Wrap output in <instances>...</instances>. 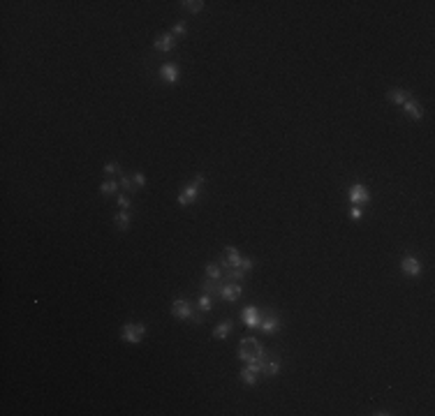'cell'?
<instances>
[{"label":"cell","mask_w":435,"mask_h":416,"mask_svg":"<svg viewBox=\"0 0 435 416\" xmlns=\"http://www.w3.org/2000/svg\"><path fill=\"white\" fill-rule=\"evenodd\" d=\"M220 269H243V270H250L255 269V261L253 259H248V257H243V254L238 252L236 247H225V254H222V259H220Z\"/></svg>","instance_id":"1"},{"label":"cell","mask_w":435,"mask_h":416,"mask_svg":"<svg viewBox=\"0 0 435 416\" xmlns=\"http://www.w3.org/2000/svg\"><path fill=\"white\" fill-rule=\"evenodd\" d=\"M262 354H264V347L257 338H243V340L238 343V359L246 361V363L248 361L259 359Z\"/></svg>","instance_id":"2"},{"label":"cell","mask_w":435,"mask_h":416,"mask_svg":"<svg viewBox=\"0 0 435 416\" xmlns=\"http://www.w3.org/2000/svg\"><path fill=\"white\" fill-rule=\"evenodd\" d=\"M202 185H204V176H197V178L192 180L190 185H185V188L181 190V195H179V204H181V206L195 204V199L199 196V190H202Z\"/></svg>","instance_id":"3"},{"label":"cell","mask_w":435,"mask_h":416,"mask_svg":"<svg viewBox=\"0 0 435 416\" xmlns=\"http://www.w3.org/2000/svg\"><path fill=\"white\" fill-rule=\"evenodd\" d=\"M144 335H146V326L144 324H125L121 328V338H123V343H130V344H137L144 340Z\"/></svg>","instance_id":"4"},{"label":"cell","mask_w":435,"mask_h":416,"mask_svg":"<svg viewBox=\"0 0 435 416\" xmlns=\"http://www.w3.org/2000/svg\"><path fill=\"white\" fill-rule=\"evenodd\" d=\"M347 196H350L352 206H363V204H368L370 201V192L363 183H354L352 188L347 190Z\"/></svg>","instance_id":"5"},{"label":"cell","mask_w":435,"mask_h":416,"mask_svg":"<svg viewBox=\"0 0 435 416\" xmlns=\"http://www.w3.org/2000/svg\"><path fill=\"white\" fill-rule=\"evenodd\" d=\"M172 315L176 319H192L195 317V308H192V303L188 298H176L172 303Z\"/></svg>","instance_id":"6"},{"label":"cell","mask_w":435,"mask_h":416,"mask_svg":"<svg viewBox=\"0 0 435 416\" xmlns=\"http://www.w3.org/2000/svg\"><path fill=\"white\" fill-rule=\"evenodd\" d=\"M243 296V287L238 282H222L220 285V298L227 303H234Z\"/></svg>","instance_id":"7"},{"label":"cell","mask_w":435,"mask_h":416,"mask_svg":"<svg viewBox=\"0 0 435 416\" xmlns=\"http://www.w3.org/2000/svg\"><path fill=\"white\" fill-rule=\"evenodd\" d=\"M401 270L410 277H419L421 273H424V266H421V261H419L417 257L408 254V257H403L401 259Z\"/></svg>","instance_id":"8"},{"label":"cell","mask_w":435,"mask_h":416,"mask_svg":"<svg viewBox=\"0 0 435 416\" xmlns=\"http://www.w3.org/2000/svg\"><path fill=\"white\" fill-rule=\"evenodd\" d=\"M262 315L264 312L259 310V308L250 305V308H246V310L241 312V319H243V324H246L248 328H259V324H262Z\"/></svg>","instance_id":"9"},{"label":"cell","mask_w":435,"mask_h":416,"mask_svg":"<svg viewBox=\"0 0 435 416\" xmlns=\"http://www.w3.org/2000/svg\"><path fill=\"white\" fill-rule=\"evenodd\" d=\"M174 47H176V37H174L172 33H162V35H157L155 42H153V49L160 51V53H167V51H172Z\"/></svg>","instance_id":"10"},{"label":"cell","mask_w":435,"mask_h":416,"mask_svg":"<svg viewBox=\"0 0 435 416\" xmlns=\"http://www.w3.org/2000/svg\"><path fill=\"white\" fill-rule=\"evenodd\" d=\"M278 328H280V317H278V315H269V312H264V315H262V324H259V331L266 333V335H271V333H276Z\"/></svg>","instance_id":"11"},{"label":"cell","mask_w":435,"mask_h":416,"mask_svg":"<svg viewBox=\"0 0 435 416\" xmlns=\"http://www.w3.org/2000/svg\"><path fill=\"white\" fill-rule=\"evenodd\" d=\"M179 76H181V72H179V67L174 65V63H164V65L160 67V79H162V81L176 83Z\"/></svg>","instance_id":"12"},{"label":"cell","mask_w":435,"mask_h":416,"mask_svg":"<svg viewBox=\"0 0 435 416\" xmlns=\"http://www.w3.org/2000/svg\"><path fill=\"white\" fill-rule=\"evenodd\" d=\"M403 109H405V114L410 116L412 121H421L424 118V109H421V104H419L417 99H408L405 104H403Z\"/></svg>","instance_id":"13"},{"label":"cell","mask_w":435,"mask_h":416,"mask_svg":"<svg viewBox=\"0 0 435 416\" xmlns=\"http://www.w3.org/2000/svg\"><path fill=\"white\" fill-rule=\"evenodd\" d=\"M412 95H410V90H403V88H394V90H389L386 93V99L391 102V104H405L408 99H410Z\"/></svg>","instance_id":"14"},{"label":"cell","mask_w":435,"mask_h":416,"mask_svg":"<svg viewBox=\"0 0 435 416\" xmlns=\"http://www.w3.org/2000/svg\"><path fill=\"white\" fill-rule=\"evenodd\" d=\"M238 377H241V382L248 384V386H255V384L259 382V372H257L255 367H250V366L243 367V370L238 372Z\"/></svg>","instance_id":"15"},{"label":"cell","mask_w":435,"mask_h":416,"mask_svg":"<svg viewBox=\"0 0 435 416\" xmlns=\"http://www.w3.org/2000/svg\"><path fill=\"white\" fill-rule=\"evenodd\" d=\"M246 275H248V270H243V269H225L222 280H225V282H243Z\"/></svg>","instance_id":"16"},{"label":"cell","mask_w":435,"mask_h":416,"mask_svg":"<svg viewBox=\"0 0 435 416\" xmlns=\"http://www.w3.org/2000/svg\"><path fill=\"white\" fill-rule=\"evenodd\" d=\"M231 328H234V321H230V319L222 321V324H218V326L213 328V338L215 340H225V338L231 333Z\"/></svg>","instance_id":"17"},{"label":"cell","mask_w":435,"mask_h":416,"mask_svg":"<svg viewBox=\"0 0 435 416\" xmlns=\"http://www.w3.org/2000/svg\"><path fill=\"white\" fill-rule=\"evenodd\" d=\"M114 222H116V227L121 229V231H128L130 229V213L128 211H118L116 213V218H114Z\"/></svg>","instance_id":"18"},{"label":"cell","mask_w":435,"mask_h":416,"mask_svg":"<svg viewBox=\"0 0 435 416\" xmlns=\"http://www.w3.org/2000/svg\"><path fill=\"white\" fill-rule=\"evenodd\" d=\"M280 372V359H273V361H266L262 367V375L264 377H276Z\"/></svg>","instance_id":"19"},{"label":"cell","mask_w":435,"mask_h":416,"mask_svg":"<svg viewBox=\"0 0 435 416\" xmlns=\"http://www.w3.org/2000/svg\"><path fill=\"white\" fill-rule=\"evenodd\" d=\"M222 275H225V270H222L218 264H208V266H206V277H208V280H215V282H220Z\"/></svg>","instance_id":"20"},{"label":"cell","mask_w":435,"mask_h":416,"mask_svg":"<svg viewBox=\"0 0 435 416\" xmlns=\"http://www.w3.org/2000/svg\"><path fill=\"white\" fill-rule=\"evenodd\" d=\"M197 308L202 312H211V308H213V296H211V294H202L197 298Z\"/></svg>","instance_id":"21"},{"label":"cell","mask_w":435,"mask_h":416,"mask_svg":"<svg viewBox=\"0 0 435 416\" xmlns=\"http://www.w3.org/2000/svg\"><path fill=\"white\" fill-rule=\"evenodd\" d=\"M118 185H121V183H116V180H104V183L100 185V192H102L104 196H111V195H116Z\"/></svg>","instance_id":"22"},{"label":"cell","mask_w":435,"mask_h":416,"mask_svg":"<svg viewBox=\"0 0 435 416\" xmlns=\"http://www.w3.org/2000/svg\"><path fill=\"white\" fill-rule=\"evenodd\" d=\"M181 5L188 9V12H192V14H199V12L204 9V2H202V0H185Z\"/></svg>","instance_id":"23"},{"label":"cell","mask_w":435,"mask_h":416,"mask_svg":"<svg viewBox=\"0 0 435 416\" xmlns=\"http://www.w3.org/2000/svg\"><path fill=\"white\" fill-rule=\"evenodd\" d=\"M202 289H204V294H211V296L220 294V287L215 285V280H206V282H202Z\"/></svg>","instance_id":"24"},{"label":"cell","mask_w":435,"mask_h":416,"mask_svg":"<svg viewBox=\"0 0 435 416\" xmlns=\"http://www.w3.org/2000/svg\"><path fill=\"white\" fill-rule=\"evenodd\" d=\"M118 183H121V188H123L125 192H137V188H134V180H132V176H125V173H123Z\"/></svg>","instance_id":"25"},{"label":"cell","mask_w":435,"mask_h":416,"mask_svg":"<svg viewBox=\"0 0 435 416\" xmlns=\"http://www.w3.org/2000/svg\"><path fill=\"white\" fill-rule=\"evenodd\" d=\"M188 33V25H185V21H176V25H174V30H172V35L174 37H176V35H185Z\"/></svg>","instance_id":"26"},{"label":"cell","mask_w":435,"mask_h":416,"mask_svg":"<svg viewBox=\"0 0 435 416\" xmlns=\"http://www.w3.org/2000/svg\"><path fill=\"white\" fill-rule=\"evenodd\" d=\"M132 180H134V188H144V185H146V176H144V173H134Z\"/></svg>","instance_id":"27"},{"label":"cell","mask_w":435,"mask_h":416,"mask_svg":"<svg viewBox=\"0 0 435 416\" xmlns=\"http://www.w3.org/2000/svg\"><path fill=\"white\" fill-rule=\"evenodd\" d=\"M118 206H121L123 211H128V208H130V196H128V195H118Z\"/></svg>","instance_id":"28"},{"label":"cell","mask_w":435,"mask_h":416,"mask_svg":"<svg viewBox=\"0 0 435 416\" xmlns=\"http://www.w3.org/2000/svg\"><path fill=\"white\" fill-rule=\"evenodd\" d=\"M116 171H121V164H118V162L104 164V173H116Z\"/></svg>","instance_id":"29"},{"label":"cell","mask_w":435,"mask_h":416,"mask_svg":"<svg viewBox=\"0 0 435 416\" xmlns=\"http://www.w3.org/2000/svg\"><path fill=\"white\" fill-rule=\"evenodd\" d=\"M350 215H352V220H359V218H361V206H352Z\"/></svg>","instance_id":"30"}]
</instances>
